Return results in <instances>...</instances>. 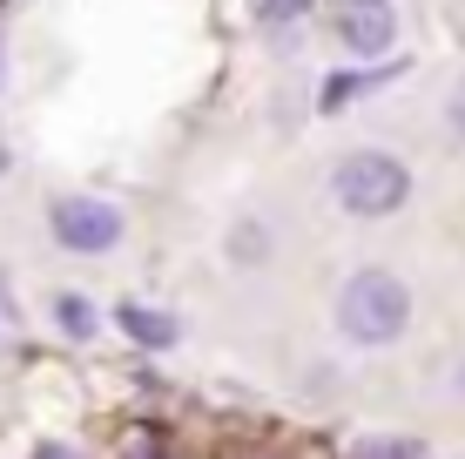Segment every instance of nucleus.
<instances>
[{
  "label": "nucleus",
  "mask_w": 465,
  "mask_h": 459,
  "mask_svg": "<svg viewBox=\"0 0 465 459\" xmlns=\"http://www.w3.org/2000/svg\"><path fill=\"white\" fill-rule=\"evenodd\" d=\"M338 324L351 344H391L411 324V291L391 271H358L338 297Z\"/></svg>",
  "instance_id": "nucleus-1"
},
{
  "label": "nucleus",
  "mask_w": 465,
  "mask_h": 459,
  "mask_svg": "<svg viewBox=\"0 0 465 459\" xmlns=\"http://www.w3.org/2000/svg\"><path fill=\"white\" fill-rule=\"evenodd\" d=\"M331 196H338V210H351V216H391L398 203L411 196V176H405V163H398V155L358 149V155H344V163H338Z\"/></svg>",
  "instance_id": "nucleus-2"
},
{
  "label": "nucleus",
  "mask_w": 465,
  "mask_h": 459,
  "mask_svg": "<svg viewBox=\"0 0 465 459\" xmlns=\"http://www.w3.org/2000/svg\"><path fill=\"white\" fill-rule=\"evenodd\" d=\"M331 27H338V41L351 55H384L398 41V21L384 0H331Z\"/></svg>",
  "instance_id": "nucleus-3"
},
{
  "label": "nucleus",
  "mask_w": 465,
  "mask_h": 459,
  "mask_svg": "<svg viewBox=\"0 0 465 459\" xmlns=\"http://www.w3.org/2000/svg\"><path fill=\"white\" fill-rule=\"evenodd\" d=\"M54 236L68 250H115V236H122V216L108 210V203H94V196H68L54 210Z\"/></svg>",
  "instance_id": "nucleus-4"
},
{
  "label": "nucleus",
  "mask_w": 465,
  "mask_h": 459,
  "mask_svg": "<svg viewBox=\"0 0 465 459\" xmlns=\"http://www.w3.org/2000/svg\"><path fill=\"white\" fill-rule=\"evenodd\" d=\"M115 324H122L135 344H175V318H163V311H149V304H122Z\"/></svg>",
  "instance_id": "nucleus-5"
},
{
  "label": "nucleus",
  "mask_w": 465,
  "mask_h": 459,
  "mask_svg": "<svg viewBox=\"0 0 465 459\" xmlns=\"http://www.w3.org/2000/svg\"><path fill=\"white\" fill-rule=\"evenodd\" d=\"M378 82H384V75H331V82H324V108H344L351 95H364V88H378Z\"/></svg>",
  "instance_id": "nucleus-6"
},
{
  "label": "nucleus",
  "mask_w": 465,
  "mask_h": 459,
  "mask_svg": "<svg viewBox=\"0 0 465 459\" xmlns=\"http://www.w3.org/2000/svg\"><path fill=\"white\" fill-rule=\"evenodd\" d=\"M351 459H425V453L411 446V439H358Z\"/></svg>",
  "instance_id": "nucleus-7"
},
{
  "label": "nucleus",
  "mask_w": 465,
  "mask_h": 459,
  "mask_svg": "<svg viewBox=\"0 0 465 459\" xmlns=\"http://www.w3.org/2000/svg\"><path fill=\"white\" fill-rule=\"evenodd\" d=\"M250 14H256V21H270V27H291L297 14H311V0H250Z\"/></svg>",
  "instance_id": "nucleus-8"
},
{
  "label": "nucleus",
  "mask_w": 465,
  "mask_h": 459,
  "mask_svg": "<svg viewBox=\"0 0 465 459\" xmlns=\"http://www.w3.org/2000/svg\"><path fill=\"white\" fill-rule=\"evenodd\" d=\"M54 318L68 324V338H88V331H94V311H88V297H61V304H54Z\"/></svg>",
  "instance_id": "nucleus-9"
},
{
  "label": "nucleus",
  "mask_w": 465,
  "mask_h": 459,
  "mask_svg": "<svg viewBox=\"0 0 465 459\" xmlns=\"http://www.w3.org/2000/svg\"><path fill=\"white\" fill-rule=\"evenodd\" d=\"M452 129L465 135V82H459V95H452Z\"/></svg>",
  "instance_id": "nucleus-10"
},
{
  "label": "nucleus",
  "mask_w": 465,
  "mask_h": 459,
  "mask_svg": "<svg viewBox=\"0 0 465 459\" xmlns=\"http://www.w3.org/2000/svg\"><path fill=\"white\" fill-rule=\"evenodd\" d=\"M35 459H74V453H61V446H41V453H35Z\"/></svg>",
  "instance_id": "nucleus-11"
},
{
  "label": "nucleus",
  "mask_w": 465,
  "mask_h": 459,
  "mask_svg": "<svg viewBox=\"0 0 465 459\" xmlns=\"http://www.w3.org/2000/svg\"><path fill=\"white\" fill-rule=\"evenodd\" d=\"M0 169H7V155H0Z\"/></svg>",
  "instance_id": "nucleus-12"
}]
</instances>
